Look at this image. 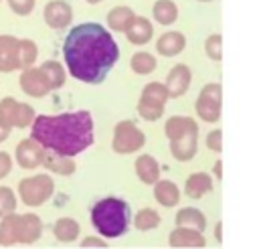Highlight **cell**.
Wrapping results in <instances>:
<instances>
[{
	"label": "cell",
	"instance_id": "cell-1",
	"mask_svg": "<svg viewBox=\"0 0 259 249\" xmlns=\"http://www.w3.org/2000/svg\"><path fill=\"white\" fill-rule=\"evenodd\" d=\"M63 55L67 69L75 79L99 83L117 61V45L103 26L85 22L67 34Z\"/></svg>",
	"mask_w": 259,
	"mask_h": 249
},
{
	"label": "cell",
	"instance_id": "cell-2",
	"mask_svg": "<svg viewBox=\"0 0 259 249\" xmlns=\"http://www.w3.org/2000/svg\"><path fill=\"white\" fill-rule=\"evenodd\" d=\"M45 150L61 156H75L93 142V119L89 111H71L59 115H36L32 121V134Z\"/></svg>",
	"mask_w": 259,
	"mask_h": 249
},
{
	"label": "cell",
	"instance_id": "cell-3",
	"mask_svg": "<svg viewBox=\"0 0 259 249\" xmlns=\"http://www.w3.org/2000/svg\"><path fill=\"white\" fill-rule=\"evenodd\" d=\"M91 221L105 237H119L130 223V206L119 198H103L91 211Z\"/></svg>",
	"mask_w": 259,
	"mask_h": 249
},
{
	"label": "cell",
	"instance_id": "cell-4",
	"mask_svg": "<svg viewBox=\"0 0 259 249\" xmlns=\"http://www.w3.org/2000/svg\"><path fill=\"white\" fill-rule=\"evenodd\" d=\"M51 192H53V182L49 176H30L18 182V198L28 206L42 204L51 196Z\"/></svg>",
	"mask_w": 259,
	"mask_h": 249
},
{
	"label": "cell",
	"instance_id": "cell-5",
	"mask_svg": "<svg viewBox=\"0 0 259 249\" xmlns=\"http://www.w3.org/2000/svg\"><path fill=\"white\" fill-rule=\"evenodd\" d=\"M18 83H20V89L26 95H30V97H40V95H45L51 89L45 71L42 69H32V67H26L20 73Z\"/></svg>",
	"mask_w": 259,
	"mask_h": 249
},
{
	"label": "cell",
	"instance_id": "cell-6",
	"mask_svg": "<svg viewBox=\"0 0 259 249\" xmlns=\"http://www.w3.org/2000/svg\"><path fill=\"white\" fill-rule=\"evenodd\" d=\"M18 47L20 38L12 34H0V73H12L20 69Z\"/></svg>",
	"mask_w": 259,
	"mask_h": 249
},
{
	"label": "cell",
	"instance_id": "cell-7",
	"mask_svg": "<svg viewBox=\"0 0 259 249\" xmlns=\"http://www.w3.org/2000/svg\"><path fill=\"white\" fill-rule=\"evenodd\" d=\"M42 154H45V148L34 138H30V140L18 142L16 152H14V158H16V162H18L20 168L30 170V168H36L42 162Z\"/></svg>",
	"mask_w": 259,
	"mask_h": 249
},
{
	"label": "cell",
	"instance_id": "cell-8",
	"mask_svg": "<svg viewBox=\"0 0 259 249\" xmlns=\"http://www.w3.org/2000/svg\"><path fill=\"white\" fill-rule=\"evenodd\" d=\"M40 229L36 215H18V243H34L40 237Z\"/></svg>",
	"mask_w": 259,
	"mask_h": 249
},
{
	"label": "cell",
	"instance_id": "cell-9",
	"mask_svg": "<svg viewBox=\"0 0 259 249\" xmlns=\"http://www.w3.org/2000/svg\"><path fill=\"white\" fill-rule=\"evenodd\" d=\"M18 243V215L10 213L0 219V245L10 247Z\"/></svg>",
	"mask_w": 259,
	"mask_h": 249
},
{
	"label": "cell",
	"instance_id": "cell-10",
	"mask_svg": "<svg viewBox=\"0 0 259 249\" xmlns=\"http://www.w3.org/2000/svg\"><path fill=\"white\" fill-rule=\"evenodd\" d=\"M69 16L71 12L65 2H49V6L45 8V20L55 28L65 26L69 22Z\"/></svg>",
	"mask_w": 259,
	"mask_h": 249
},
{
	"label": "cell",
	"instance_id": "cell-11",
	"mask_svg": "<svg viewBox=\"0 0 259 249\" xmlns=\"http://www.w3.org/2000/svg\"><path fill=\"white\" fill-rule=\"evenodd\" d=\"M67 158H69V156H61V154H57V152L47 150V152L42 154V164H45L47 168H51V170H57V172L67 174V172H71V164L67 162Z\"/></svg>",
	"mask_w": 259,
	"mask_h": 249
},
{
	"label": "cell",
	"instance_id": "cell-12",
	"mask_svg": "<svg viewBox=\"0 0 259 249\" xmlns=\"http://www.w3.org/2000/svg\"><path fill=\"white\" fill-rule=\"evenodd\" d=\"M16 202L18 200H16L14 190L10 186H2L0 184V219L10 215V213H14L16 211Z\"/></svg>",
	"mask_w": 259,
	"mask_h": 249
},
{
	"label": "cell",
	"instance_id": "cell-13",
	"mask_svg": "<svg viewBox=\"0 0 259 249\" xmlns=\"http://www.w3.org/2000/svg\"><path fill=\"white\" fill-rule=\"evenodd\" d=\"M34 117H36V115H34L32 107L26 105V103H20V101H18V105H16V113H14V128H28V126H32Z\"/></svg>",
	"mask_w": 259,
	"mask_h": 249
},
{
	"label": "cell",
	"instance_id": "cell-14",
	"mask_svg": "<svg viewBox=\"0 0 259 249\" xmlns=\"http://www.w3.org/2000/svg\"><path fill=\"white\" fill-rule=\"evenodd\" d=\"M18 57H20V69H26L32 65V61L36 59V45L32 40H20L18 47Z\"/></svg>",
	"mask_w": 259,
	"mask_h": 249
},
{
	"label": "cell",
	"instance_id": "cell-15",
	"mask_svg": "<svg viewBox=\"0 0 259 249\" xmlns=\"http://www.w3.org/2000/svg\"><path fill=\"white\" fill-rule=\"evenodd\" d=\"M16 105H18V101H16L14 97H2V99H0V119H2L4 123H8L10 128H14Z\"/></svg>",
	"mask_w": 259,
	"mask_h": 249
},
{
	"label": "cell",
	"instance_id": "cell-16",
	"mask_svg": "<svg viewBox=\"0 0 259 249\" xmlns=\"http://www.w3.org/2000/svg\"><path fill=\"white\" fill-rule=\"evenodd\" d=\"M40 69L45 71V75H47V79H49V85H51V87H59V85L63 83V69H61L55 61H47Z\"/></svg>",
	"mask_w": 259,
	"mask_h": 249
},
{
	"label": "cell",
	"instance_id": "cell-17",
	"mask_svg": "<svg viewBox=\"0 0 259 249\" xmlns=\"http://www.w3.org/2000/svg\"><path fill=\"white\" fill-rule=\"evenodd\" d=\"M77 235V225L71 223L69 219H63L55 225V237L61 239V241H71L73 237Z\"/></svg>",
	"mask_w": 259,
	"mask_h": 249
},
{
	"label": "cell",
	"instance_id": "cell-18",
	"mask_svg": "<svg viewBox=\"0 0 259 249\" xmlns=\"http://www.w3.org/2000/svg\"><path fill=\"white\" fill-rule=\"evenodd\" d=\"M6 2H8L10 10L14 14H18V16H26L34 8V0H6Z\"/></svg>",
	"mask_w": 259,
	"mask_h": 249
},
{
	"label": "cell",
	"instance_id": "cell-19",
	"mask_svg": "<svg viewBox=\"0 0 259 249\" xmlns=\"http://www.w3.org/2000/svg\"><path fill=\"white\" fill-rule=\"evenodd\" d=\"M12 172V158L8 152L0 150V180H4Z\"/></svg>",
	"mask_w": 259,
	"mask_h": 249
},
{
	"label": "cell",
	"instance_id": "cell-20",
	"mask_svg": "<svg viewBox=\"0 0 259 249\" xmlns=\"http://www.w3.org/2000/svg\"><path fill=\"white\" fill-rule=\"evenodd\" d=\"M10 132H12V128H10L8 123H4V121L0 119V144L8 140V136H10Z\"/></svg>",
	"mask_w": 259,
	"mask_h": 249
}]
</instances>
